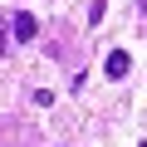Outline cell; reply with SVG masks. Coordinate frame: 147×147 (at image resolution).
Returning <instances> with one entry per match:
<instances>
[{
	"label": "cell",
	"instance_id": "obj_1",
	"mask_svg": "<svg viewBox=\"0 0 147 147\" xmlns=\"http://www.w3.org/2000/svg\"><path fill=\"white\" fill-rule=\"evenodd\" d=\"M10 30H15V44H30V39L39 34V20H34L30 10H15V20H10Z\"/></svg>",
	"mask_w": 147,
	"mask_h": 147
},
{
	"label": "cell",
	"instance_id": "obj_2",
	"mask_svg": "<svg viewBox=\"0 0 147 147\" xmlns=\"http://www.w3.org/2000/svg\"><path fill=\"white\" fill-rule=\"evenodd\" d=\"M127 69H132V54L127 49H113L103 59V74H108V79H127Z\"/></svg>",
	"mask_w": 147,
	"mask_h": 147
},
{
	"label": "cell",
	"instance_id": "obj_3",
	"mask_svg": "<svg viewBox=\"0 0 147 147\" xmlns=\"http://www.w3.org/2000/svg\"><path fill=\"white\" fill-rule=\"evenodd\" d=\"M10 49V34H5V20H0V54Z\"/></svg>",
	"mask_w": 147,
	"mask_h": 147
}]
</instances>
